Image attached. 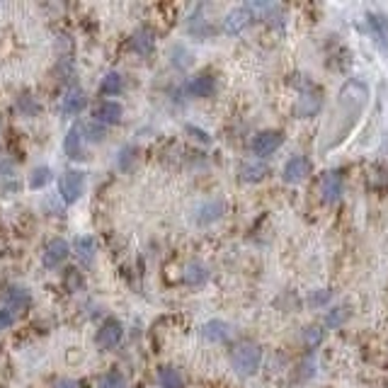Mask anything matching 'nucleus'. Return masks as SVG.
I'll list each match as a JSON object with an SVG mask.
<instances>
[{"label": "nucleus", "mask_w": 388, "mask_h": 388, "mask_svg": "<svg viewBox=\"0 0 388 388\" xmlns=\"http://www.w3.org/2000/svg\"><path fill=\"white\" fill-rule=\"evenodd\" d=\"M75 253L83 262H93L95 258V240L90 235H83V238L75 240Z\"/></svg>", "instance_id": "obj_22"}, {"label": "nucleus", "mask_w": 388, "mask_h": 388, "mask_svg": "<svg viewBox=\"0 0 388 388\" xmlns=\"http://www.w3.org/2000/svg\"><path fill=\"white\" fill-rule=\"evenodd\" d=\"M260 362H262V349L255 342H240V345H235L233 352H231V364H233L235 371L243 374V376H253L260 369Z\"/></svg>", "instance_id": "obj_2"}, {"label": "nucleus", "mask_w": 388, "mask_h": 388, "mask_svg": "<svg viewBox=\"0 0 388 388\" xmlns=\"http://www.w3.org/2000/svg\"><path fill=\"white\" fill-rule=\"evenodd\" d=\"M88 134H90V139H93V141H100L102 136H105V129H102L100 122H97V124H90L88 126Z\"/></svg>", "instance_id": "obj_29"}, {"label": "nucleus", "mask_w": 388, "mask_h": 388, "mask_svg": "<svg viewBox=\"0 0 388 388\" xmlns=\"http://www.w3.org/2000/svg\"><path fill=\"white\" fill-rule=\"evenodd\" d=\"M367 27H369V35H371V41L376 44V49L383 51V54H388V17L383 15V12L369 10Z\"/></svg>", "instance_id": "obj_6"}, {"label": "nucleus", "mask_w": 388, "mask_h": 388, "mask_svg": "<svg viewBox=\"0 0 388 388\" xmlns=\"http://www.w3.org/2000/svg\"><path fill=\"white\" fill-rule=\"evenodd\" d=\"M66 258H68V243H66L64 238H56L46 245L44 255H41V262H44V267L54 269V267H59Z\"/></svg>", "instance_id": "obj_11"}, {"label": "nucleus", "mask_w": 388, "mask_h": 388, "mask_svg": "<svg viewBox=\"0 0 388 388\" xmlns=\"http://www.w3.org/2000/svg\"><path fill=\"white\" fill-rule=\"evenodd\" d=\"M83 274L78 272L75 267H70V269H66V289L68 291H78V289H83Z\"/></svg>", "instance_id": "obj_27"}, {"label": "nucleus", "mask_w": 388, "mask_h": 388, "mask_svg": "<svg viewBox=\"0 0 388 388\" xmlns=\"http://www.w3.org/2000/svg\"><path fill=\"white\" fill-rule=\"evenodd\" d=\"M282 144H284L282 131L267 129V131H260V134L250 141V151H253L255 158L264 160V158H269L272 153H277V148H282Z\"/></svg>", "instance_id": "obj_3"}, {"label": "nucleus", "mask_w": 388, "mask_h": 388, "mask_svg": "<svg viewBox=\"0 0 388 388\" xmlns=\"http://www.w3.org/2000/svg\"><path fill=\"white\" fill-rule=\"evenodd\" d=\"M320 197H323L325 204H335L342 197V175L335 173V170H328L320 177Z\"/></svg>", "instance_id": "obj_9"}, {"label": "nucleus", "mask_w": 388, "mask_h": 388, "mask_svg": "<svg viewBox=\"0 0 388 388\" xmlns=\"http://www.w3.org/2000/svg\"><path fill=\"white\" fill-rule=\"evenodd\" d=\"M85 107V93L80 88H70L68 93L64 95V100H61V112L66 117H75L80 115Z\"/></svg>", "instance_id": "obj_14"}, {"label": "nucleus", "mask_w": 388, "mask_h": 388, "mask_svg": "<svg viewBox=\"0 0 388 388\" xmlns=\"http://www.w3.org/2000/svg\"><path fill=\"white\" fill-rule=\"evenodd\" d=\"M224 214V202H206V204L200 206V216H197V221L200 224H211V221H216L219 216Z\"/></svg>", "instance_id": "obj_21"}, {"label": "nucleus", "mask_w": 388, "mask_h": 388, "mask_svg": "<svg viewBox=\"0 0 388 388\" xmlns=\"http://www.w3.org/2000/svg\"><path fill=\"white\" fill-rule=\"evenodd\" d=\"M309 175H311V160L306 158V155H291L282 168V177H284V182H289V184L304 182Z\"/></svg>", "instance_id": "obj_8"}, {"label": "nucleus", "mask_w": 388, "mask_h": 388, "mask_svg": "<svg viewBox=\"0 0 388 388\" xmlns=\"http://www.w3.org/2000/svg\"><path fill=\"white\" fill-rule=\"evenodd\" d=\"M306 338H309V345L313 347V345H318L320 340H323V333H320V328H309V333H306Z\"/></svg>", "instance_id": "obj_30"}, {"label": "nucleus", "mask_w": 388, "mask_h": 388, "mask_svg": "<svg viewBox=\"0 0 388 388\" xmlns=\"http://www.w3.org/2000/svg\"><path fill=\"white\" fill-rule=\"evenodd\" d=\"M187 90H189V95H194V97H214V93H216V78H211L209 73L194 75V78L189 80Z\"/></svg>", "instance_id": "obj_13"}, {"label": "nucleus", "mask_w": 388, "mask_h": 388, "mask_svg": "<svg viewBox=\"0 0 388 388\" xmlns=\"http://www.w3.org/2000/svg\"><path fill=\"white\" fill-rule=\"evenodd\" d=\"M54 388H80V383L73 381V378H61V381H56Z\"/></svg>", "instance_id": "obj_33"}, {"label": "nucleus", "mask_w": 388, "mask_h": 388, "mask_svg": "<svg viewBox=\"0 0 388 388\" xmlns=\"http://www.w3.org/2000/svg\"><path fill=\"white\" fill-rule=\"evenodd\" d=\"M122 85H124V80H122L119 73H107L105 78H102L100 93L102 95H119L122 93Z\"/></svg>", "instance_id": "obj_23"}, {"label": "nucleus", "mask_w": 388, "mask_h": 388, "mask_svg": "<svg viewBox=\"0 0 388 388\" xmlns=\"http://www.w3.org/2000/svg\"><path fill=\"white\" fill-rule=\"evenodd\" d=\"M206 269L202 267V264H189L187 272H184V282L187 284H204L206 282Z\"/></svg>", "instance_id": "obj_25"}, {"label": "nucleus", "mask_w": 388, "mask_h": 388, "mask_svg": "<svg viewBox=\"0 0 388 388\" xmlns=\"http://www.w3.org/2000/svg\"><path fill=\"white\" fill-rule=\"evenodd\" d=\"M253 20H255V12H253V8H250V6L233 8V10H231L229 15H226V20H224L226 35L238 37L240 32H245L250 25H253Z\"/></svg>", "instance_id": "obj_7"}, {"label": "nucleus", "mask_w": 388, "mask_h": 388, "mask_svg": "<svg viewBox=\"0 0 388 388\" xmlns=\"http://www.w3.org/2000/svg\"><path fill=\"white\" fill-rule=\"evenodd\" d=\"M95 119L100 122V124H117L122 119V105L112 100L100 102L97 110H95Z\"/></svg>", "instance_id": "obj_16"}, {"label": "nucleus", "mask_w": 388, "mask_h": 388, "mask_svg": "<svg viewBox=\"0 0 388 388\" xmlns=\"http://www.w3.org/2000/svg\"><path fill=\"white\" fill-rule=\"evenodd\" d=\"M6 306L20 316L22 311H27V306H30V291L22 289V287H12L6 296Z\"/></svg>", "instance_id": "obj_18"}, {"label": "nucleus", "mask_w": 388, "mask_h": 388, "mask_svg": "<svg viewBox=\"0 0 388 388\" xmlns=\"http://www.w3.org/2000/svg\"><path fill=\"white\" fill-rule=\"evenodd\" d=\"M369 102V88L362 80H347L340 90L338 97V107H335V119H333V129L328 131V144L323 146V151H330L335 146H340L347 134L354 129V124L362 117L364 107Z\"/></svg>", "instance_id": "obj_1"}, {"label": "nucleus", "mask_w": 388, "mask_h": 388, "mask_svg": "<svg viewBox=\"0 0 388 388\" xmlns=\"http://www.w3.org/2000/svg\"><path fill=\"white\" fill-rule=\"evenodd\" d=\"M160 388H184V376L175 367H163L158 371Z\"/></svg>", "instance_id": "obj_19"}, {"label": "nucleus", "mask_w": 388, "mask_h": 388, "mask_svg": "<svg viewBox=\"0 0 388 388\" xmlns=\"http://www.w3.org/2000/svg\"><path fill=\"white\" fill-rule=\"evenodd\" d=\"M320 102H323L320 90L311 83H304L301 85V93H299V100H296L294 112L301 117V119H309V117H313L316 112L320 110Z\"/></svg>", "instance_id": "obj_5"}, {"label": "nucleus", "mask_w": 388, "mask_h": 388, "mask_svg": "<svg viewBox=\"0 0 388 388\" xmlns=\"http://www.w3.org/2000/svg\"><path fill=\"white\" fill-rule=\"evenodd\" d=\"M83 126L80 124H75L73 129L68 131V136H66V144H64V148H66V155L68 158H73V160H78V158H83Z\"/></svg>", "instance_id": "obj_17"}, {"label": "nucleus", "mask_w": 388, "mask_h": 388, "mask_svg": "<svg viewBox=\"0 0 388 388\" xmlns=\"http://www.w3.org/2000/svg\"><path fill=\"white\" fill-rule=\"evenodd\" d=\"M187 131H189V134H194V136H197V139H200L202 141V144H209V134H206V131H202V129H197V126H187Z\"/></svg>", "instance_id": "obj_31"}, {"label": "nucleus", "mask_w": 388, "mask_h": 388, "mask_svg": "<svg viewBox=\"0 0 388 388\" xmlns=\"http://www.w3.org/2000/svg\"><path fill=\"white\" fill-rule=\"evenodd\" d=\"M100 388H126V378L119 371H110L100 378Z\"/></svg>", "instance_id": "obj_26"}, {"label": "nucleus", "mask_w": 388, "mask_h": 388, "mask_svg": "<svg viewBox=\"0 0 388 388\" xmlns=\"http://www.w3.org/2000/svg\"><path fill=\"white\" fill-rule=\"evenodd\" d=\"M122 335H124V330H122V323L117 318H107L105 323H102V328L97 330V338H95V342H97V347L102 349H112L119 345Z\"/></svg>", "instance_id": "obj_10"}, {"label": "nucleus", "mask_w": 388, "mask_h": 388, "mask_svg": "<svg viewBox=\"0 0 388 388\" xmlns=\"http://www.w3.org/2000/svg\"><path fill=\"white\" fill-rule=\"evenodd\" d=\"M51 180V170L46 168V165H41V168H35L32 170V175H30V187L32 189H39V187H44L46 182Z\"/></svg>", "instance_id": "obj_24"}, {"label": "nucleus", "mask_w": 388, "mask_h": 388, "mask_svg": "<svg viewBox=\"0 0 388 388\" xmlns=\"http://www.w3.org/2000/svg\"><path fill=\"white\" fill-rule=\"evenodd\" d=\"M83 189H85V173H80V170H68V173L61 175L59 192L66 204H75V202L80 200Z\"/></svg>", "instance_id": "obj_4"}, {"label": "nucleus", "mask_w": 388, "mask_h": 388, "mask_svg": "<svg viewBox=\"0 0 388 388\" xmlns=\"http://www.w3.org/2000/svg\"><path fill=\"white\" fill-rule=\"evenodd\" d=\"M17 320V313L10 311L8 306H0V330H8Z\"/></svg>", "instance_id": "obj_28"}, {"label": "nucleus", "mask_w": 388, "mask_h": 388, "mask_svg": "<svg viewBox=\"0 0 388 388\" xmlns=\"http://www.w3.org/2000/svg\"><path fill=\"white\" fill-rule=\"evenodd\" d=\"M269 173L267 163L260 158H248L240 163V180L243 182H260V180H264Z\"/></svg>", "instance_id": "obj_12"}, {"label": "nucleus", "mask_w": 388, "mask_h": 388, "mask_svg": "<svg viewBox=\"0 0 388 388\" xmlns=\"http://www.w3.org/2000/svg\"><path fill=\"white\" fill-rule=\"evenodd\" d=\"M134 158V148H124L122 151V158H119V168H126L129 165V160Z\"/></svg>", "instance_id": "obj_32"}, {"label": "nucleus", "mask_w": 388, "mask_h": 388, "mask_svg": "<svg viewBox=\"0 0 388 388\" xmlns=\"http://www.w3.org/2000/svg\"><path fill=\"white\" fill-rule=\"evenodd\" d=\"M131 49L141 56H148L153 51V35L148 30H139L134 37H131Z\"/></svg>", "instance_id": "obj_20"}, {"label": "nucleus", "mask_w": 388, "mask_h": 388, "mask_svg": "<svg viewBox=\"0 0 388 388\" xmlns=\"http://www.w3.org/2000/svg\"><path fill=\"white\" fill-rule=\"evenodd\" d=\"M202 335H204L209 342H226L231 338V325L226 320H209V323L202 325Z\"/></svg>", "instance_id": "obj_15"}]
</instances>
